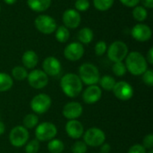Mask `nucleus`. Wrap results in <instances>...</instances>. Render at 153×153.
I'll return each instance as SVG.
<instances>
[{"instance_id":"obj_14","label":"nucleus","mask_w":153,"mask_h":153,"mask_svg":"<svg viewBox=\"0 0 153 153\" xmlns=\"http://www.w3.org/2000/svg\"><path fill=\"white\" fill-rule=\"evenodd\" d=\"M42 71L48 76H57L62 70L60 61L55 56H48L42 63Z\"/></svg>"},{"instance_id":"obj_35","label":"nucleus","mask_w":153,"mask_h":153,"mask_svg":"<svg viewBox=\"0 0 153 153\" xmlns=\"http://www.w3.org/2000/svg\"><path fill=\"white\" fill-rule=\"evenodd\" d=\"M74 6H75L76 11L85 12L90 8V2L89 0H76Z\"/></svg>"},{"instance_id":"obj_5","label":"nucleus","mask_w":153,"mask_h":153,"mask_svg":"<svg viewBox=\"0 0 153 153\" xmlns=\"http://www.w3.org/2000/svg\"><path fill=\"white\" fill-rule=\"evenodd\" d=\"M52 105V100L46 93H39L30 100V108L36 115H42L49 110Z\"/></svg>"},{"instance_id":"obj_6","label":"nucleus","mask_w":153,"mask_h":153,"mask_svg":"<svg viewBox=\"0 0 153 153\" xmlns=\"http://www.w3.org/2000/svg\"><path fill=\"white\" fill-rule=\"evenodd\" d=\"M57 134V128L51 122H43L36 126L35 139L39 142H49Z\"/></svg>"},{"instance_id":"obj_44","label":"nucleus","mask_w":153,"mask_h":153,"mask_svg":"<svg viewBox=\"0 0 153 153\" xmlns=\"http://www.w3.org/2000/svg\"><path fill=\"white\" fill-rule=\"evenodd\" d=\"M147 153H153V151H152V150H151V151H150L149 152H147Z\"/></svg>"},{"instance_id":"obj_36","label":"nucleus","mask_w":153,"mask_h":153,"mask_svg":"<svg viewBox=\"0 0 153 153\" xmlns=\"http://www.w3.org/2000/svg\"><path fill=\"white\" fill-rule=\"evenodd\" d=\"M146 150H152L153 148V134H149L146 136H144L143 140V144H142Z\"/></svg>"},{"instance_id":"obj_18","label":"nucleus","mask_w":153,"mask_h":153,"mask_svg":"<svg viewBox=\"0 0 153 153\" xmlns=\"http://www.w3.org/2000/svg\"><path fill=\"white\" fill-rule=\"evenodd\" d=\"M65 133L66 134L74 140H78L81 137H82L84 134V127L82 124L78 120H68V122L65 124Z\"/></svg>"},{"instance_id":"obj_12","label":"nucleus","mask_w":153,"mask_h":153,"mask_svg":"<svg viewBox=\"0 0 153 153\" xmlns=\"http://www.w3.org/2000/svg\"><path fill=\"white\" fill-rule=\"evenodd\" d=\"M84 54V48L80 42H72L68 44L64 49L65 57L72 62L80 60Z\"/></svg>"},{"instance_id":"obj_38","label":"nucleus","mask_w":153,"mask_h":153,"mask_svg":"<svg viewBox=\"0 0 153 153\" xmlns=\"http://www.w3.org/2000/svg\"><path fill=\"white\" fill-rule=\"evenodd\" d=\"M141 0H120V2L126 7H135L139 4Z\"/></svg>"},{"instance_id":"obj_21","label":"nucleus","mask_w":153,"mask_h":153,"mask_svg":"<svg viewBox=\"0 0 153 153\" xmlns=\"http://www.w3.org/2000/svg\"><path fill=\"white\" fill-rule=\"evenodd\" d=\"M77 38L82 44H90L93 39V31L89 27H84L81 29L77 34Z\"/></svg>"},{"instance_id":"obj_43","label":"nucleus","mask_w":153,"mask_h":153,"mask_svg":"<svg viewBox=\"0 0 153 153\" xmlns=\"http://www.w3.org/2000/svg\"><path fill=\"white\" fill-rule=\"evenodd\" d=\"M17 0H4V2L7 4H13Z\"/></svg>"},{"instance_id":"obj_9","label":"nucleus","mask_w":153,"mask_h":153,"mask_svg":"<svg viewBox=\"0 0 153 153\" xmlns=\"http://www.w3.org/2000/svg\"><path fill=\"white\" fill-rule=\"evenodd\" d=\"M36 29L46 35L52 34L57 28L56 20L48 14H39L36 17L34 21Z\"/></svg>"},{"instance_id":"obj_13","label":"nucleus","mask_w":153,"mask_h":153,"mask_svg":"<svg viewBox=\"0 0 153 153\" xmlns=\"http://www.w3.org/2000/svg\"><path fill=\"white\" fill-rule=\"evenodd\" d=\"M83 112V108L81 103L77 101H71L66 103L62 110V114L65 118L68 120L78 119Z\"/></svg>"},{"instance_id":"obj_1","label":"nucleus","mask_w":153,"mask_h":153,"mask_svg":"<svg viewBox=\"0 0 153 153\" xmlns=\"http://www.w3.org/2000/svg\"><path fill=\"white\" fill-rule=\"evenodd\" d=\"M60 87L65 95L69 98H76L82 93L83 83L78 74L68 73L61 78Z\"/></svg>"},{"instance_id":"obj_32","label":"nucleus","mask_w":153,"mask_h":153,"mask_svg":"<svg viewBox=\"0 0 153 153\" xmlns=\"http://www.w3.org/2000/svg\"><path fill=\"white\" fill-rule=\"evenodd\" d=\"M72 153H86L88 151V146L83 141L77 140L72 145Z\"/></svg>"},{"instance_id":"obj_16","label":"nucleus","mask_w":153,"mask_h":153,"mask_svg":"<svg viewBox=\"0 0 153 153\" xmlns=\"http://www.w3.org/2000/svg\"><path fill=\"white\" fill-rule=\"evenodd\" d=\"M131 34L135 40L139 42H145L152 38V31L149 25L144 23H137L132 28Z\"/></svg>"},{"instance_id":"obj_24","label":"nucleus","mask_w":153,"mask_h":153,"mask_svg":"<svg viewBox=\"0 0 153 153\" xmlns=\"http://www.w3.org/2000/svg\"><path fill=\"white\" fill-rule=\"evenodd\" d=\"M22 125L26 129H32L39 125V117L34 113L27 114L23 117Z\"/></svg>"},{"instance_id":"obj_22","label":"nucleus","mask_w":153,"mask_h":153,"mask_svg":"<svg viewBox=\"0 0 153 153\" xmlns=\"http://www.w3.org/2000/svg\"><path fill=\"white\" fill-rule=\"evenodd\" d=\"M13 85V78L6 73L0 72V92L9 91Z\"/></svg>"},{"instance_id":"obj_17","label":"nucleus","mask_w":153,"mask_h":153,"mask_svg":"<svg viewBox=\"0 0 153 153\" xmlns=\"http://www.w3.org/2000/svg\"><path fill=\"white\" fill-rule=\"evenodd\" d=\"M62 20L67 29H76L81 23L82 17L80 13L75 9H67L64 12Z\"/></svg>"},{"instance_id":"obj_45","label":"nucleus","mask_w":153,"mask_h":153,"mask_svg":"<svg viewBox=\"0 0 153 153\" xmlns=\"http://www.w3.org/2000/svg\"><path fill=\"white\" fill-rule=\"evenodd\" d=\"M0 10H1V7H0Z\"/></svg>"},{"instance_id":"obj_23","label":"nucleus","mask_w":153,"mask_h":153,"mask_svg":"<svg viewBox=\"0 0 153 153\" xmlns=\"http://www.w3.org/2000/svg\"><path fill=\"white\" fill-rule=\"evenodd\" d=\"M99 82H100V87L101 90L103 89L104 91H110L113 90L117 82L114 77H112L110 75H104L100 78Z\"/></svg>"},{"instance_id":"obj_40","label":"nucleus","mask_w":153,"mask_h":153,"mask_svg":"<svg viewBox=\"0 0 153 153\" xmlns=\"http://www.w3.org/2000/svg\"><path fill=\"white\" fill-rule=\"evenodd\" d=\"M100 147V153H109L111 151V147L108 143H103Z\"/></svg>"},{"instance_id":"obj_25","label":"nucleus","mask_w":153,"mask_h":153,"mask_svg":"<svg viewBox=\"0 0 153 153\" xmlns=\"http://www.w3.org/2000/svg\"><path fill=\"white\" fill-rule=\"evenodd\" d=\"M48 150L50 153H62L65 150V144L61 140L54 138L48 142Z\"/></svg>"},{"instance_id":"obj_41","label":"nucleus","mask_w":153,"mask_h":153,"mask_svg":"<svg viewBox=\"0 0 153 153\" xmlns=\"http://www.w3.org/2000/svg\"><path fill=\"white\" fill-rule=\"evenodd\" d=\"M140 2H142L143 7H145L146 9H152L153 7V0H141Z\"/></svg>"},{"instance_id":"obj_2","label":"nucleus","mask_w":153,"mask_h":153,"mask_svg":"<svg viewBox=\"0 0 153 153\" xmlns=\"http://www.w3.org/2000/svg\"><path fill=\"white\" fill-rule=\"evenodd\" d=\"M126 70L134 76L142 75L148 69V63L143 54L137 51L128 53L126 57Z\"/></svg>"},{"instance_id":"obj_8","label":"nucleus","mask_w":153,"mask_h":153,"mask_svg":"<svg viewBox=\"0 0 153 153\" xmlns=\"http://www.w3.org/2000/svg\"><path fill=\"white\" fill-rule=\"evenodd\" d=\"M29 131L22 126H14L9 134V142L15 148L23 147L29 141Z\"/></svg>"},{"instance_id":"obj_15","label":"nucleus","mask_w":153,"mask_h":153,"mask_svg":"<svg viewBox=\"0 0 153 153\" xmlns=\"http://www.w3.org/2000/svg\"><path fill=\"white\" fill-rule=\"evenodd\" d=\"M82 100L85 104L93 105L97 103L102 97V90L97 84L88 86L82 91Z\"/></svg>"},{"instance_id":"obj_10","label":"nucleus","mask_w":153,"mask_h":153,"mask_svg":"<svg viewBox=\"0 0 153 153\" xmlns=\"http://www.w3.org/2000/svg\"><path fill=\"white\" fill-rule=\"evenodd\" d=\"M27 80L29 85L35 90H41L48 84V76L39 69H33L28 73Z\"/></svg>"},{"instance_id":"obj_34","label":"nucleus","mask_w":153,"mask_h":153,"mask_svg":"<svg viewBox=\"0 0 153 153\" xmlns=\"http://www.w3.org/2000/svg\"><path fill=\"white\" fill-rule=\"evenodd\" d=\"M142 79L144 84H146L149 87L153 86V71L152 69H147L143 74Z\"/></svg>"},{"instance_id":"obj_26","label":"nucleus","mask_w":153,"mask_h":153,"mask_svg":"<svg viewBox=\"0 0 153 153\" xmlns=\"http://www.w3.org/2000/svg\"><path fill=\"white\" fill-rule=\"evenodd\" d=\"M56 31V39L58 42H61V43H65L66 42L69 38H70V32H69V30L65 26V25H61V26H58L56 28V30H55Z\"/></svg>"},{"instance_id":"obj_27","label":"nucleus","mask_w":153,"mask_h":153,"mask_svg":"<svg viewBox=\"0 0 153 153\" xmlns=\"http://www.w3.org/2000/svg\"><path fill=\"white\" fill-rule=\"evenodd\" d=\"M133 16H134V18L137 22H143V21H145L147 19V17H148V11L143 6L136 5L135 7H134Z\"/></svg>"},{"instance_id":"obj_4","label":"nucleus","mask_w":153,"mask_h":153,"mask_svg":"<svg viewBox=\"0 0 153 153\" xmlns=\"http://www.w3.org/2000/svg\"><path fill=\"white\" fill-rule=\"evenodd\" d=\"M107 55L113 63L123 62L128 55V47L122 40H116L108 47Z\"/></svg>"},{"instance_id":"obj_37","label":"nucleus","mask_w":153,"mask_h":153,"mask_svg":"<svg viewBox=\"0 0 153 153\" xmlns=\"http://www.w3.org/2000/svg\"><path fill=\"white\" fill-rule=\"evenodd\" d=\"M127 153H147V150L142 144L136 143L130 147Z\"/></svg>"},{"instance_id":"obj_31","label":"nucleus","mask_w":153,"mask_h":153,"mask_svg":"<svg viewBox=\"0 0 153 153\" xmlns=\"http://www.w3.org/2000/svg\"><path fill=\"white\" fill-rule=\"evenodd\" d=\"M39 142L37 139H32L25 144V152L37 153L39 151Z\"/></svg>"},{"instance_id":"obj_30","label":"nucleus","mask_w":153,"mask_h":153,"mask_svg":"<svg viewBox=\"0 0 153 153\" xmlns=\"http://www.w3.org/2000/svg\"><path fill=\"white\" fill-rule=\"evenodd\" d=\"M112 72L116 76H118V77L124 76L127 72L125 63H123V62L114 63L112 65Z\"/></svg>"},{"instance_id":"obj_39","label":"nucleus","mask_w":153,"mask_h":153,"mask_svg":"<svg viewBox=\"0 0 153 153\" xmlns=\"http://www.w3.org/2000/svg\"><path fill=\"white\" fill-rule=\"evenodd\" d=\"M146 61L148 64L153 65V48H151L147 53V56H146Z\"/></svg>"},{"instance_id":"obj_11","label":"nucleus","mask_w":153,"mask_h":153,"mask_svg":"<svg viewBox=\"0 0 153 153\" xmlns=\"http://www.w3.org/2000/svg\"><path fill=\"white\" fill-rule=\"evenodd\" d=\"M115 97L120 100L126 101L133 98L134 96V88L133 86L125 81L117 82L113 90H112Z\"/></svg>"},{"instance_id":"obj_33","label":"nucleus","mask_w":153,"mask_h":153,"mask_svg":"<svg viewBox=\"0 0 153 153\" xmlns=\"http://www.w3.org/2000/svg\"><path fill=\"white\" fill-rule=\"evenodd\" d=\"M107 49H108V46H107V43L103 40H100L96 43L95 45V48H94V51H95V54L99 56H103L106 52H107Z\"/></svg>"},{"instance_id":"obj_29","label":"nucleus","mask_w":153,"mask_h":153,"mask_svg":"<svg viewBox=\"0 0 153 153\" xmlns=\"http://www.w3.org/2000/svg\"><path fill=\"white\" fill-rule=\"evenodd\" d=\"M115 0H93L94 7L99 11H107L110 9Z\"/></svg>"},{"instance_id":"obj_28","label":"nucleus","mask_w":153,"mask_h":153,"mask_svg":"<svg viewBox=\"0 0 153 153\" xmlns=\"http://www.w3.org/2000/svg\"><path fill=\"white\" fill-rule=\"evenodd\" d=\"M12 76L13 79H15L16 81H23L25 79H27L28 76V72L26 70L25 67L21 66V65H17L14 66L12 70Z\"/></svg>"},{"instance_id":"obj_42","label":"nucleus","mask_w":153,"mask_h":153,"mask_svg":"<svg viewBox=\"0 0 153 153\" xmlns=\"http://www.w3.org/2000/svg\"><path fill=\"white\" fill-rule=\"evenodd\" d=\"M4 132H5V126H4V124L0 120V135L3 134Z\"/></svg>"},{"instance_id":"obj_3","label":"nucleus","mask_w":153,"mask_h":153,"mask_svg":"<svg viewBox=\"0 0 153 153\" xmlns=\"http://www.w3.org/2000/svg\"><path fill=\"white\" fill-rule=\"evenodd\" d=\"M78 76L83 84L87 86L95 85L99 82L100 74L98 67L91 63H84L80 65Z\"/></svg>"},{"instance_id":"obj_20","label":"nucleus","mask_w":153,"mask_h":153,"mask_svg":"<svg viewBox=\"0 0 153 153\" xmlns=\"http://www.w3.org/2000/svg\"><path fill=\"white\" fill-rule=\"evenodd\" d=\"M27 4L32 11L41 13L49 8L51 0H27Z\"/></svg>"},{"instance_id":"obj_19","label":"nucleus","mask_w":153,"mask_h":153,"mask_svg":"<svg viewBox=\"0 0 153 153\" xmlns=\"http://www.w3.org/2000/svg\"><path fill=\"white\" fill-rule=\"evenodd\" d=\"M22 63L23 67L27 69H34L39 63V56L33 50H27L22 56Z\"/></svg>"},{"instance_id":"obj_7","label":"nucleus","mask_w":153,"mask_h":153,"mask_svg":"<svg viewBox=\"0 0 153 153\" xmlns=\"http://www.w3.org/2000/svg\"><path fill=\"white\" fill-rule=\"evenodd\" d=\"M82 137L83 142L90 147H100L106 142L105 133L98 127L89 128L84 132Z\"/></svg>"}]
</instances>
